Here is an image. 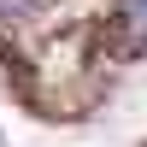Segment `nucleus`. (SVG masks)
<instances>
[{
    "label": "nucleus",
    "instance_id": "1",
    "mask_svg": "<svg viewBox=\"0 0 147 147\" xmlns=\"http://www.w3.org/2000/svg\"><path fill=\"white\" fill-rule=\"evenodd\" d=\"M47 6H53V0H0V24H12V30H18V24L41 18Z\"/></svg>",
    "mask_w": 147,
    "mask_h": 147
},
{
    "label": "nucleus",
    "instance_id": "2",
    "mask_svg": "<svg viewBox=\"0 0 147 147\" xmlns=\"http://www.w3.org/2000/svg\"><path fill=\"white\" fill-rule=\"evenodd\" d=\"M118 18L136 41H147V0H118Z\"/></svg>",
    "mask_w": 147,
    "mask_h": 147
}]
</instances>
